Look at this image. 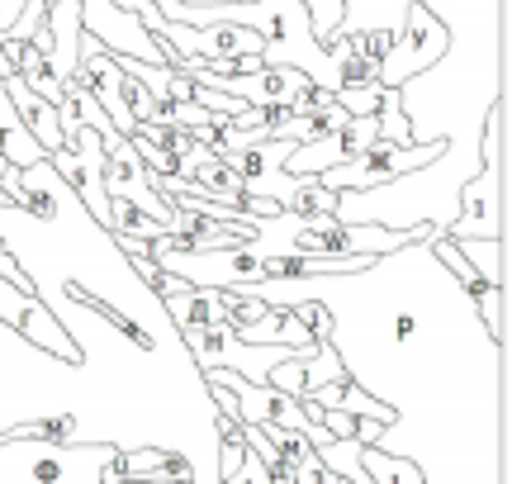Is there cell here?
Wrapping results in <instances>:
<instances>
[{
	"label": "cell",
	"instance_id": "obj_1",
	"mask_svg": "<svg viewBox=\"0 0 512 484\" xmlns=\"http://www.w3.org/2000/svg\"><path fill=\"white\" fill-rule=\"evenodd\" d=\"M48 413H72L81 442H110L119 451L157 447L147 423H138L124 404H114L81 361H57L0 323V437Z\"/></svg>",
	"mask_w": 512,
	"mask_h": 484
},
{
	"label": "cell",
	"instance_id": "obj_2",
	"mask_svg": "<svg viewBox=\"0 0 512 484\" xmlns=\"http://www.w3.org/2000/svg\"><path fill=\"white\" fill-rule=\"evenodd\" d=\"M119 456L110 442L0 437V484H119Z\"/></svg>",
	"mask_w": 512,
	"mask_h": 484
},
{
	"label": "cell",
	"instance_id": "obj_3",
	"mask_svg": "<svg viewBox=\"0 0 512 484\" xmlns=\"http://www.w3.org/2000/svg\"><path fill=\"white\" fill-rule=\"evenodd\" d=\"M446 53H451V24L441 15H432L427 0H408L399 29H394V43H389V53L380 62V86H394V91L413 86Z\"/></svg>",
	"mask_w": 512,
	"mask_h": 484
},
{
	"label": "cell",
	"instance_id": "obj_4",
	"mask_svg": "<svg viewBox=\"0 0 512 484\" xmlns=\"http://www.w3.org/2000/svg\"><path fill=\"white\" fill-rule=\"evenodd\" d=\"M441 152H446V138H432V143H389V138H375L361 157H351L342 167H328L318 181L328 190H337V195L342 190H375L408 176V171L432 167Z\"/></svg>",
	"mask_w": 512,
	"mask_h": 484
},
{
	"label": "cell",
	"instance_id": "obj_5",
	"mask_svg": "<svg viewBox=\"0 0 512 484\" xmlns=\"http://www.w3.org/2000/svg\"><path fill=\"white\" fill-rule=\"evenodd\" d=\"M100 143H105V195L110 200H128V205H138L147 219H157V224L171 233V200H166L162 190L152 186V171L138 162V152L128 143L124 133H100Z\"/></svg>",
	"mask_w": 512,
	"mask_h": 484
},
{
	"label": "cell",
	"instance_id": "obj_6",
	"mask_svg": "<svg viewBox=\"0 0 512 484\" xmlns=\"http://www.w3.org/2000/svg\"><path fill=\"white\" fill-rule=\"evenodd\" d=\"M48 162H53L57 176L76 190V200L86 205V214H91L95 224L110 228V195H105V143H100V133L81 124L72 143H67V148H57Z\"/></svg>",
	"mask_w": 512,
	"mask_h": 484
},
{
	"label": "cell",
	"instance_id": "obj_7",
	"mask_svg": "<svg viewBox=\"0 0 512 484\" xmlns=\"http://www.w3.org/2000/svg\"><path fill=\"white\" fill-rule=\"evenodd\" d=\"M0 323L15 328L38 352L57 356V361H76V342L53 318V309H48L34 290H24V285H15V280H5V276H0Z\"/></svg>",
	"mask_w": 512,
	"mask_h": 484
},
{
	"label": "cell",
	"instance_id": "obj_8",
	"mask_svg": "<svg viewBox=\"0 0 512 484\" xmlns=\"http://www.w3.org/2000/svg\"><path fill=\"white\" fill-rule=\"evenodd\" d=\"M446 238H503V162L479 167L456 195V219Z\"/></svg>",
	"mask_w": 512,
	"mask_h": 484
},
{
	"label": "cell",
	"instance_id": "obj_9",
	"mask_svg": "<svg viewBox=\"0 0 512 484\" xmlns=\"http://www.w3.org/2000/svg\"><path fill=\"white\" fill-rule=\"evenodd\" d=\"M5 95H10V105H15L19 124L34 133V143L53 157V152L62 148V119H57V105L53 100H43L38 91H29L24 76H5Z\"/></svg>",
	"mask_w": 512,
	"mask_h": 484
},
{
	"label": "cell",
	"instance_id": "obj_10",
	"mask_svg": "<svg viewBox=\"0 0 512 484\" xmlns=\"http://www.w3.org/2000/svg\"><path fill=\"white\" fill-rule=\"evenodd\" d=\"M119 480H190V466H185V456H176V451L143 447V451H124L119 456Z\"/></svg>",
	"mask_w": 512,
	"mask_h": 484
},
{
	"label": "cell",
	"instance_id": "obj_11",
	"mask_svg": "<svg viewBox=\"0 0 512 484\" xmlns=\"http://www.w3.org/2000/svg\"><path fill=\"white\" fill-rule=\"evenodd\" d=\"M162 304L176 328L181 323H219V328H228V299H223V290H185V295H171Z\"/></svg>",
	"mask_w": 512,
	"mask_h": 484
},
{
	"label": "cell",
	"instance_id": "obj_12",
	"mask_svg": "<svg viewBox=\"0 0 512 484\" xmlns=\"http://www.w3.org/2000/svg\"><path fill=\"white\" fill-rule=\"evenodd\" d=\"M285 214L304 219V224L332 219V214H337V190H328L323 181H318V176H299V181H294L290 205H285Z\"/></svg>",
	"mask_w": 512,
	"mask_h": 484
},
{
	"label": "cell",
	"instance_id": "obj_13",
	"mask_svg": "<svg viewBox=\"0 0 512 484\" xmlns=\"http://www.w3.org/2000/svg\"><path fill=\"white\" fill-rule=\"evenodd\" d=\"M375 124H380V138H389V143H413V114H408V105H403V95L394 86L380 91Z\"/></svg>",
	"mask_w": 512,
	"mask_h": 484
},
{
	"label": "cell",
	"instance_id": "obj_14",
	"mask_svg": "<svg viewBox=\"0 0 512 484\" xmlns=\"http://www.w3.org/2000/svg\"><path fill=\"white\" fill-rule=\"evenodd\" d=\"M110 233H114V238L152 242V238H162L166 228L157 224V219H147L138 205H128V200H110Z\"/></svg>",
	"mask_w": 512,
	"mask_h": 484
},
{
	"label": "cell",
	"instance_id": "obj_15",
	"mask_svg": "<svg viewBox=\"0 0 512 484\" xmlns=\"http://www.w3.org/2000/svg\"><path fill=\"white\" fill-rule=\"evenodd\" d=\"M460 247V257L475 266L484 280L503 285V238H451Z\"/></svg>",
	"mask_w": 512,
	"mask_h": 484
},
{
	"label": "cell",
	"instance_id": "obj_16",
	"mask_svg": "<svg viewBox=\"0 0 512 484\" xmlns=\"http://www.w3.org/2000/svg\"><path fill=\"white\" fill-rule=\"evenodd\" d=\"M304 10H309V29L323 48L347 29V0H304Z\"/></svg>",
	"mask_w": 512,
	"mask_h": 484
},
{
	"label": "cell",
	"instance_id": "obj_17",
	"mask_svg": "<svg viewBox=\"0 0 512 484\" xmlns=\"http://www.w3.org/2000/svg\"><path fill=\"white\" fill-rule=\"evenodd\" d=\"M0 152H5V162H10V167H34V162H43V157H48V152L34 143V133L24 129V124L5 129V138H0Z\"/></svg>",
	"mask_w": 512,
	"mask_h": 484
},
{
	"label": "cell",
	"instance_id": "obj_18",
	"mask_svg": "<svg viewBox=\"0 0 512 484\" xmlns=\"http://www.w3.org/2000/svg\"><path fill=\"white\" fill-rule=\"evenodd\" d=\"M380 91H384L380 81H370V86H342L332 100H337L347 114H375L380 110Z\"/></svg>",
	"mask_w": 512,
	"mask_h": 484
},
{
	"label": "cell",
	"instance_id": "obj_19",
	"mask_svg": "<svg viewBox=\"0 0 512 484\" xmlns=\"http://www.w3.org/2000/svg\"><path fill=\"white\" fill-rule=\"evenodd\" d=\"M219 484H275V480H271V470L261 466V461L252 456V451H242L238 470H228V475H223Z\"/></svg>",
	"mask_w": 512,
	"mask_h": 484
},
{
	"label": "cell",
	"instance_id": "obj_20",
	"mask_svg": "<svg viewBox=\"0 0 512 484\" xmlns=\"http://www.w3.org/2000/svg\"><path fill=\"white\" fill-rule=\"evenodd\" d=\"M0 276L15 280V285H24V290H29V280H24V271H19V261L10 257V247H5V242H0Z\"/></svg>",
	"mask_w": 512,
	"mask_h": 484
},
{
	"label": "cell",
	"instance_id": "obj_21",
	"mask_svg": "<svg viewBox=\"0 0 512 484\" xmlns=\"http://www.w3.org/2000/svg\"><path fill=\"white\" fill-rule=\"evenodd\" d=\"M24 5H29V0H0V34L15 29V19L24 15Z\"/></svg>",
	"mask_w": 512,
	"mask_h": 484
},
{
	"label": "cell",
	"instance_id": "obj_22",
	"mask_svg": "<svg viewBox=\"0 0 512 484\" xmlns=\"http://www.w3.org/2000/svg\"><path fill=\"white\" fill-rule=\"evenodd\" d=\"M19 124V114H15V105H10V95L0 91V138H5V129H15Z\"/></svg>",
	"mask_w": 512,
	"mask_h": 484
},
{
	"label": "cell",
	"instance_id": "obj_23",
	"mask_svg": "<svg viewBox=\"0 0 512 484\" xmlns=\"http://www.w3.org/2000/svg\"><path fill=\"white\" fill-rule=\"evenodd\" d=\"M181 5H242V0H181Z\"/></svg>",
	"mask_w": 512,
	"mask_h": 484
},
{
	"label": "cell",
	"instance_id": "obj_24",
	"mask_svg": "<svg viewBox=\"0 0 512 484\" xmlns=\"http://www.w3.org/2000/svg\"><path fill=\"white\" fill-rule=\"evenodd\" d=\"M5 171H10V162H5V152H0V181H5Z\"/></svg>",
	"mask_w": 512,
	"mask_h": 484
},
{
	"label": "cell",
	"instance_id": "obj_25",
	"mask_svg": "<svg viewBox=\"0 0 512 484\" xmlns=\"http://www.w3.org/2000/svg\"><path fill=\"white\" fill-rule=\"evenodd\" d=\"M5 205H10V200H5V190H0V209H5Z\"/></svg>",
	"mask_w": 512,
	"mask_h": 484
},
{
	"label": "cell",
	"instance_id": "obj_26",
	"mask_svg": "<svg viewBox=\"0 0 512 484\" xmlns=\"http://www.w3.org/2000/svg\"><path fill=\"white\" fill-rule=\"evenodd\" d=\"M48 5H53V0H48Z\"/></svg>",
	"mask_w": 512,
	"mask_h": 484
}]
</instances>
